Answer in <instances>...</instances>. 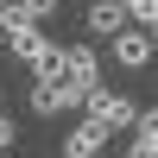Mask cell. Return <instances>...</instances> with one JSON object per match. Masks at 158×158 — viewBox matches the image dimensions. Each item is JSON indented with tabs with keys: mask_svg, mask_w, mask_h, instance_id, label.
I'll return each instance as SVG.
<instances>
[{
	"mask_svg": "<svg viewBox=\"0 0 158 158\" xmlns=\"http://www.w3.org/2000/svg\"><path fill=\"white\" fill-rule=\"evenodd\" d=\"M63 82L89 101V89H101V57L95 44H63Z\"/></svg>",
	"mask_w": 158,
	"mask_h": 158,
	"instance_id": "cell-3",
	"label": "cell"
},
{
	"mask_svg": "<svg viewBox=\"0 0 158 158\" xmlns=\"http://www.w3.org/2000/svg\"><path fill=\"white\" fill-rule=\"evenodd\" d=\"M101 158H114V152H101Z\"/></svg>",
	"mask_w": 158,
	"mask_h": 158,
	"instance_id": "cell-13",
	"label": "cell"
},
{
	"mask_svg": "<svg viewBox=\"0 0 158 158\" xmlns=\"http://www.w3.org/2000/svg\"><path fill=\"white\" fill-rule=\"evenodd\" d=\"M0 51H6V38H0Z\"/></svg>",
	"mask_w": 158,
	"mask_h": 158,
	"instance_id": "cell-12",
	"label": "cell"
},
{
	"mask_svg": "<svg viewBox=\"0 0 158 158\" xmlns=\"http://www.w3.org/2000/svg\"><path fill=\"white\" fill-rule=\"evenodd\" d=\"M25 13H32V25H44L51 13H57V0H25Z\"/></svg>",
	"mask_w": 158,
	"mask_h": 158,
	"instance_id": "cell-10",
	"label": "cell"
},
{
	"mask_svg": "<svg viewBox=\"0 0 158 158\" xmlns=\"http://www.w3.org/2000/svg\"><path fill=\"white\" fill-rule=\"evenodd\" d=\"M127 158H158V108H139V120H133V146H127Z\"/></svg>",
	"mask_w": 158,
	"mask_h": 158,
	"instance_id": "cell-7",
	"label": "cell"
},
{
	"mask_svg": "<svg viewBox=\"0 0 158 158\" xmlns=\"http://www.w3.org/2000/svg\"><path fill=\"white\" fill-rule=\"evenodd\" d=\"M82 108H89V120H95V127H108V133H133V120H139L133 95H120V89H108V82H101V89H89V101H82Z\"/></svg>",
	"mask_w": 158,
	"mask_h": 158,
	"instance_id": "cell-1",
	"label": "cell"
},
{
	"mask_svg": "<svg viewBox=\"0 0 158 158\" xmlns=\"http://www.w3.org/2000/svg\"><path fill=\"white\" fill-rule=\"evenodd\" d=\"M82 25H89V38H114V32H127V25H133V13H127L120 0H89Z\"/></svg>",
	"mask_w": 158,
	"mask_h": 158,
	"instance_id": "cell-5",
	"label": "cell"
},
{
	"mask_svg": "<svg viewBox=\"0 0 158 158\" xmlns=\"http://www.w3.org/2000/svg\"><path fill=\"white\" fill-rule=\"evenodd\" d=\"M13 146H19V127H13V114H0V158H6Z\"/></svg>",
	"mask_w": 158,
	"mask_h": 158,
	"instance_id": "cell-9",
	"label": "cell"
},
{
	"mask_svg": "<svg viewBox=\"0 0 158 158\" xmlns=\"http://www.w3.org/2000/svg\"><path fill=\"white\" fill-rule=\"evenodd\" d=\"M120 6L133 13V25H152V19H158V0H120Z\"/></svg>",
	"mask_w": 158,
	"mask_h": 158,
	"instance_id": "cell-8",
	"label": "cell"
},
{
	"mask_svg": "<svg viewBox=\"0 0 158 158\" xmlns=\"http://www.w3.org/2000/svg\"><path fill=\"white\" fill-rule=\"evenodd\" d=\"M152 38H158V19H152Z\"/></svg>",
	"mask_w": 158,
	"mask_h": 158,
	"instance_id": "cell-11",
	"label": "cell"
},
{
	"mask_svg": "<svg viewBox=\"0 0 158 158\" xmlns=\"http://www.w3.org/2000/svg\"><path fill=\"white\" fill-rule=\"evenodd\" d=\"M63 108H82V95H76L63 76H32V114L38 120H57Z\"/></svg>",
	"mask_w": 158,
	"mask_h": 158,
	"instance_id": "cell-2",
	"label": "cell"
},
{
	"mask_svg": "<svg viewBox=\"0 0 158 158\" xmlns=\"http://www.w3.org/2000/svg\"><path fill=\"white\" fill-rule=\"evenodd\" d=\"M152 51H158L152 25H127V32H114V63H120V70H146Z\"/></svg>",
	"mask_w": 158,
	"mask_h": 158,
	"instance_id": "cell-4",
	"label": "cell"
},
{
	"mask_svg": "<svg viewBox=\"0 0 158 158\" xmlns=\"http://www.w3.org/2000/svg\"><path fill=\"white\" fill-rule=\"evenodd\" d=\"M0 6H6V0H0Z\"/></svg>",
	"mask_w": 158,
	"mask_h": 158,
	"instance_id": "cell-14",
	"label": "cell"
},
{
	"mask_svg": "<svg viewBox=\"0 0 158 158\" xmlns=\"http://www.w3.org/2000/svg\"><path fill=\"white\" fill-rule=\"evenodd\" d=\"M108 127H95V120H82V127H70V133H63V158H101L108 152Z\"/></svg>",
	"mask_w": 158,
	"mask_h": 158,
	"instance_id": "cell-6",
	"label": "cell"
}]
</instances>
